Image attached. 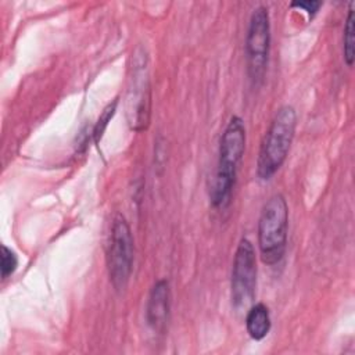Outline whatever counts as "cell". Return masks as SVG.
<instances>
[{
  "label": "cell",
  "instance_id": "5b68a950",
  "mask_svg": "<svg viewBox=\"0 0 355 355\" xmlns=\"http://www.w3.org/2000/svg\"><path fill=\"white\" fill-rule=\"evenodd\" d=\"M270 47V22L266 7L259 6L250 18L245 37V61L247 73L254 86H258L268 68Z\"/></svg>",
  "mask_w": 355,
  "mask_h": 355
},
{
  "label": "cell",
  "instance_id": "30bf717a",
  "mask_svg": "<svg viewBox=\"0 0 355 355\" xmlns=\"http://www.w3.org/2000/svg\"><path fill=\"white\" fill-rule=\"evenodd\" d=\"M116 104H118V101L115 100V101L110 103V104L103 110V112H101V115H100V118H98V121H97V123L94 125V129H93L94 143H98V141L101 140V137H103V135H104V132H105V129H107V126H108V122L111 121V118H112L114 114H115Z\"/></svg>",
  "mask_w": 355,
  "mask_h": 355
},
{
  "label": "cell",
  "instance_id": "8fae6325",
  "mask_svg": "<svg viewBox=\"0 0 355 355\" xmlns=\"http://www.w3.org/2000/svg\"><path fill=\"white\" fill-rule=\"evenodd\" d=\"M18 266V258L14 251H11L4 244L1 245V261H0V269H1V279H7L10 275L15 272Z\"/></svg>",
  "mask_w": 355,
  "mask_h": 355
},
{
  "label": "cell",
  "instance_id": "7c38bea8",
  "mask_svg": "<svg viewBox=\"0 0 355 355\" xmlns=\"http://www.w3.org/2000/svg\"><path fill=\"white\" fill-rule=\"evenodd\" d=\"M320 6H322L320 1H313V0L293 1V3H291V7H297V8H301V10L306 11L309 17H313V15L318 12V10H319Z\"/></svg>",
  "mask_w": 355,
  "mask_h": 355
},
{
  "label": "cell",
  "instance_id": "277c9868",
  "mask_svg": "<svg viewBox=\"0 0 355 355\" xmlns=\"http://www.w3.org/2000/svg\"><path fill=\"white\" fill-rule=\"evenodd\" d=\"M133 266V237L126 219L118 214L111 226L107 248V269L112 287L121 291L130 279Z\"/></svg>",
  "mask_w": 355,
  "mask_h": 355
},
{
  "label": "cell",
  "instance_id": "3957f363",
  "mask_svg": "<svg viewBox=\"0 0 355 355\" xmlns=\"http://www.w3.org/2000/svg\"><path fill=\"white\" fill-rule=\"evenodd\" d=\"M288 207L282 194H273L262 207L258 219V247L266 265L279 263L286 252Z\"/></svg>",
  "mask_w": 355,
  "mask_h": 355
},
{
  "label": "cell",
  "instance_id": "8992f818",
  "mask_svg": "<svg viewBox=\"0 0 355 355\" xmlns=\"http://www.w3.org/2000/svg\"><path fill=\"white\" fill-rule=\"evenodd\" d=\"M257 284V257L252 243L241 239L233 261L230 293L232 304L237 311L245 309L254 300Z\"/></svg>",
  "mask_w": 355,
  "mask_h": 355
},
{
  "label": "cell",
  "instance_id": "6da1fadb",
  "mask_svg": "<svg viewBox=\"0 0 355 355\" xmlns=\"http://www.w3.org/2000/svg\"><path fill=\"white\" fill-rule=\"evenodd\" d=\"M245 148V128L240 116L233 115L226 125L219 143V161L211 193L215 208H225L230 202L236 183L237 168Z\"/></svg>",
  "mask_w": 355,
  "mask_h": 355
},
{
  "label": "cell",
  "instance_id": "9c48e42d",
  "mask_svg": "<svg viewBox=\"0 0 355 355\" xmlns=\"http://www.w3.org/2000/svg\"><path fill=\"white\" fill-rule=\"evenodd\" d=\"M343 49H344V61L348 67H352L355 60V18H354V1L349 3L348 15L344 26L343 36Z\"/></svg>",
  "mask_w": 355,
  "mask_h": 355
},
{
  "label": "cell",
  "instance_id": "52a82bcc",
  "mask_svg": "<svg viewBox=\"0 0 355 355\" xmlns=\"http://www.w3.org/2000/svg\"><path fill=\"white\" fill-rule=\"evenodd\" d=\"M169 311H171L169 283L161 279L151 287L148 294L147 306H146L147 324L154 331L164 333L169 322Z\"/></svg>",
  "mask_w": 355,
  "mask_h": 355
},
{
  "label": "cell",
  "instance_id": "7a4b0ae2",
  "mask_svg": "<svg viewBox=\"0 0 355 355\" xmlns=\"http://www.w3.org/2000/svg\"><path fill=\"white\" fill-rule=\"evenodd\" d=\"M295 125L297 114L291 105H283L276 111L263 136L257 159V175L262 180L270 179L286 161L294 139Z\"/></svg>",
  "mask_w": 355,
  "mask_h": 355
},
{
  "label": "cell",
  "instance_id": "ba28073f",
  "mask_svg": "<svg viewBox=\"0 0 355 355\" xmlns=\"http://www.w3.org/2000/svg\"><path fill=\"white\" fill-rule=\"evenodd\" d=\"M245 329L252 340H262L270 330L269 309L265 304L258 302L252 305L245 316Z\"/></svg>",
  "mask_w": 355,
  "mask_h": 355
}]
</instances>
